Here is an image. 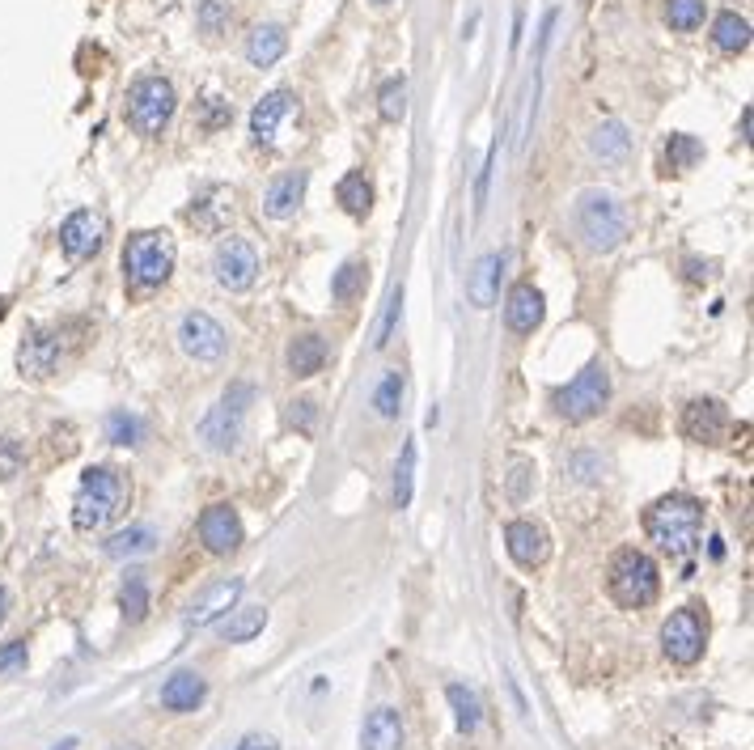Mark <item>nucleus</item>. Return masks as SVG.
Returning a JSON list of instances; mask_svg holds the SVG:
<instances>
[{
  "instance_id": "obj_1",
  "label": "nucleus",
  "mask_w": 754,
  "mask_h": 750,
  "mask_svg": "<svg viewBox=\"0 0 754 750\" xmlns=\"http://www.w3.org/2000/svg\"><path fill=\"white\" fill-rule=\"evenodd\" d=\"M128 500H132L128 475L115 467H89L81 475L77 496H73V526L81 534H98L128 509Z\"/></svg>"
},
{
  "instance_id": "obj_2",
  "label": "nucleus",
  "mask_w": 754,
  "mask_h": 750,
  "mask_svg": "<svg viewBox=\"0 0 754 750\" xmlns=\"http://www.w3.org/2000/svg\"><path fill=\"white\" fill-rule=\"evenodd\" d=\"M644 530H649V539L661 551H670V556H691L699 547V530H704V505L687 492L661 496L657 505L644 513Z\"/></svg>"
},
{
  "instance_id": "obj_3",
  "label": "nucleus",
  "mask_w": 754,
  "mask_h": 750,
  "mask_svg": "<svg viewBox=\"0 0 754 750\" xmlns=\"http://www.w3.org/2000/svg\"><path fill=\"white\" fill-rule=\"evenodd\" d=\"M174 238L166 229H145V234H132L123 246V276H128L136 289H161L174 272Z\"/></svg>"
},
{
  "instance_id": "obj_4",
  "label": "nucleus",
  "mask_w": 754,
  "mask_h": 750,
  "mask_svg": "<svg viewBox=\"0 0 754 750\" xmlns=\"http://www.w3.org/2000/svg\"><path fill=\"white\" fill-rule=\"evenodd\" d=\"M661 589V573L657 564L636 547H623L615 560H610V594L627 611H640V606H653Z\"/></svg>"
},
{
  "instance_id": "obj_5",
  "label": "nucleus",
  "mask_w": 754,
  "mask_h": 750,
  "mask_svg": "<svg viewBox=\"0 0 754 750\" xmlns=\"http://www.w3.org/2000/svg\"><path fill=\"white\" fill-rule=\"evenodd\" d=\"M606 399H610V373H606L602 361H594V365H585L568 386L555 390L551 407H555V412H560L568 424H585V420H594V416L602 412Z\"/></svg>"
},
{
  "instance_id": "obj_6",
  "label": "nucleus",
  "mask_w": 754,
  "mask_h": 750,
  "mask_svg": "<svg viewBox=\"0 0 754 750\" xmlns=\"http://www.w3.org/2000/svg\"><path fill=\"white\" fill-rule=\"evenodd\" d=\"M581 238L594 250H615L627 238V212L610 191H585L577 200Z\"/></svg>"
},
{
  "instance_id": "obj_7",
  "label": "nucleus",
  "mask_w": 754,
  "mask_h": 750,
  "mask_svg": "<svg viewBox=\"0 0 754 750\" xmlns=\"http://www.w3.org/2000/svg\"><path fill=\"white\" fill-rule=\"evenodd\" d=\"M174 85L166 77H140L128 94V119L140 136H161L174 119Z\"/></svg>"
},
{
  "instance_id": "obj_8",
  "label": "nucleus",
  "mask_w": 754,
  "mask_h": 750,
  "mask_svg": "<svg viewBox=\"0 0 754 750\" xmlns=\"http://www.w3.org/2000/svg\"><path fill=\"white\" fill-rule=\"evenodd\" d=\"M250 399H255V390H250L246 382H233L221 395V403L208 412V420L200 424V433H204V441L212 445V450H233V445H238Z\"/></svg>"
},
{
  "instance_id": "obj_9",
  "label": "nucleus",
  "mask_w": 754,
  "mask_h": 750,
  "mask_svg": "<svg viewBox=\"0 0 754 750\" xmlns=\"http://www.w3.org/2000/svg\"><path fill=\"white\" fill-rule=\"evenodd\" d=\"M704 640H708V623L695 606L674 611L666 619V628H661V649H666L674 666H695L699 657H704Z\"/></svg>"
},
{
  "instance_id": "obj_10",
  "label": "nucleus",
  "mask_w": 754,
  "mask_h": 750,
  "mask_svg": "<svg viewBox=\"0 0 754 750\" xmlns=\"http://www.w3.org/2000/svg\"><path fill=\"white\" fill-rule=\"evenodd\" d=\"M212 272H217V284L229 293H242L255 284L259 276V250L250 246L246 238H225L212 255Z\"/></svg>"
},
{
  "instance_id": "obj_11",
  "label": "nucleus",
  "mask_w": 754,
  "mask_h": 750,
  "mask_svg": "<svg viewBox=\"0 0 754 750\" xmlns=\"http://www.w3.org/2000/svg\"><path fill=\"white\" fill-rule=\"evenodd\" d=\"M178 344H183V352L195 356V361H221L229 339H225V327L212 314L191 310L183 323H178Z\"/></svg>"
},
{
  "instance_id": "obj_12",
  "label": "nucleus",
  "mask_w": 754,
  "mask_h": 750,
  "mask_svg": "<svg viewBox=\"0 0 754 750\" xmlns=\"http://www.w3.org/2000/svg\"><path fill=\"white\" fill-rule=\"evenodd\" d=\"M102 238H106V217H102V212H94V208H81V212H73V217L60 225V246H64V255L73 259V263L98 255Z\"/></svg>"
},
{
  "instance_id": "obj_13",
  "label": "nucleus",
  "mask_w": 754,
  "mask_h": 750,
  "mask_svg": "<svg viewBox=\"0 0 754 750\" xmlns=\"http://www.w3.org/2000/svg\"><path fill=\"white\" fill-rule=\"evenodd\" d=\"M64 361V339L60 331H30L22 339V348H17V369L26 373V378H51V373L60 369Z\"/></svg>"
},
{
  "instance_id": "obj_14",
  "label": "nucleus",
  "mask_w": 754,
  "mask_h": 750,
  "mask_svg": "<svg viewBox=\"0 0 754 750\" xmlns=\"http://www.w3.org/2000/svg\"><path fill=\"white\" fill-rule=\"evenodd\" d=\"M200 543L212 556H229L242 547V517L233 505H208L200 517Z\"/></svg>"
},
{
  "instance_id": "obj_15",
  "label": "nucleus",
  "mask_w": 754,
  "mask_h": 750,
  "mask_svg": "<svg viewBox=\"0 0 754 750\" xmlns=\"http://www.w3.org/2000/svg\"><path fill=\"white\" fill-rule=\"evenodd\" d=\"M682 433H687V441H699V445H721L725 433H729L725 403H716V399L687 403V412H682Z\"/></svg>"
},
{
  "instance_id": "obj_16",
  "label": "nucleus",
  "mask_w": 754,
  "mask_h": 750,
  "mask_svg": "<svg viewBox=\"0 0 754 750\" xmlns=\"http://www.w3.org/2000/svg\"><path fill=\"white\" fill-rule=\"evenodd\" d=\"M297 111V98L289 94V89H272V94H263L259 106L250 111V136H255V145L272 149L276 136H280V123L289 119Z\"/></svg>"
},
{
  "instance_id": "obj_17",
  "label": "nucleus",
  "mask_w": 754,
  "mask_h": 750,
  "mask_svg": "<svg viewBox=\"0 0 754 750\" xmlns=\"http://www.w3.org/2000/svg\"><path fill=\"white\" fill-rule=\"evenodd\" d=\"M242 598V577H229V581H217V585H208L200 598L191 602V611H187V623L191 628H208V623H217L225 619L233 606H238Z\"/></svg>"
},
{
  "instance_id": "obj_18",
  "label": "nucleus",
  "mask_w": 754,
  "mask_h": 750,
  "mask_svg": "<svg viewBox=\"0 0 754 750\" xmlns=\"http://www.w3.org/2000/svg\"><path fill=\"white\" fill-rule=\"evenodd\" d=\"M505 547H509V556L513 564H522V568H538L547 560V530L530 522V517H517V522L505 526Z\"/></svg>"
},
{
  "instance_id": "obj_19",
  "label": "nucleus",
  "mask_w": 754,
  "mask_h": 750,
  "mask_svg": "<svg viewBox=\"0 0 754 750\" xmlns=\"http://www.w3.org/2000/svg\"><path fill=\"white\" fill-rule=\"evenodd\" d=\"M543 310H547V301L534 284H513V293L505 301V323L517 335H530L538 323H543Z\"/></svg>"
},
{
  "instance_id": "obj_20",
  "label": "nucleus",
  "mask_w": 754,
  "mask_h": 750,
  "mask_svg": "<svg viewBox=\"0 0 754 750\" xmlns=\"http://www.w3.org/2000/svg\"><path fill=\"white\" fill-rule=\"evenodd\" d=\"M305 183H310V174L305 170H293V174L276 178V183L267 187V195H263V212L267 217H276V221H289L293 212L301 208V200H305Z\"/></svg>"
},
{
  "instance_id": "obj_21",
  "label": "nucleus",
  "mask_w": 754,
  "mask_h": 750,
  "mask_svg": "<svg viewBox=\"0 0 754 750\" xmlns=\"http://www.w3.org/2000/svg\"><path fill=\"white\" fill-rule=\"evenodd\" d=\"M204 695H208V683L195 670H178L166 678V687H161V708H170V712H195L204 704Z\"/></svg>"
},
{
  "instance_id": "obj_22",
  "label": "nucleus",
  "mask_w": 754,
  "mask_h": 750,
  "mask_svg": "<svg viewBox=\"0 0 754 750\" xmlns=\"http://www.w3.org/2000/svg\"><path fill=\"white\" fill-rule=\"evenodd\" d=\"M500 272H505V255H483L475 267H471V276H466V297H471V306L479 310H488L496 293H500Z\"/></svg>"
},
{
  "instance_id": "obj_23",
  "label": "nucleus",
  "mask_w": 754,
  "mask_h": 750,
  "mask_svg": "<svg viewBox=\"0 0 754 750\" xmlns=\"http://www.w3.org/2000/svg\"><path fill=\"white\" fill-rule=\"evenodd\" d=\"M365 750H403V721L394 708H373L361 729Z\"/></svg>"
},
{
  "instance_id": "obj_24",
  "label": "nucleus",
  "mask_w": 754,
  "mask_h": 750,
  "mask_svg": "<svg viewBox=\"0 0 754 750\" xmlns=\"http://www.w3.org/2000/svg\"><path fill=\"white\" fill-rule=\"evenodd\" d=\"M284 51H289V34H284V26L267 22V26H255L246 39V60L255 68H272Z\"/></svg>"
},
{
  "instance_id": "obj_25",
  "label": "nucleus",
  "mask_w": 754,
  "mask_h": 750,
  "mask_svg": "<svg viewBox=\"0 0 754 750\" xmlns=\"http://www.w3.org/2000/svg\"><path fill=\"white\" fill-rule=\"evenodd\" d=\"M229 212H233V195H229L225 187H208V191L200 195V200L191 204L187 217H191L195 229H208V234H217V229L225 225Z\"/></svg>"
},
{
  "instance_id": "obj_26",
  "label": "nucleus",
  "mask_w": 754,
  "mask_h": 750,
  "mask_svg": "<svg viewBox=\"0 0 754 750\" xmlns=\"http://www.w3.org/2000/svg\"><path fill=\"white\" fill-rule=\"evenodd\" d=\"M335 200L344 204V212L348 217H369L373 212V183L365 178V170H352V174H344L339 178V187H335Z\"/></svg>"
},
{
  "instance_id": "obj_27",
  "label": "nucleus",
  "mask_w": 754,
  "mask_h": 750,
  "mask_svg": "<svg viewBox=\"0 0 754 750\" xmlns=\"http://www.w3.org/2000/svg\"><path fill=\"white\" fill-rule=\"evenodd\" d=\"M263 628H267V611H263V606H238V611L225 615L221 636H225V645H246V640H255Z\"/></svg>"
},
{
  "instance_id": "obj_28",
  "label": "nucleus",
  "mask_w": 754,
  "mask_h": 750,
  "mask_svg": "<svg viewBox=\"0 0 754 750\" xmlns=\"http://www.w3.org/2000/svg\"><path fill=\"white\" fill-rule=\"evenodd\" d=\"M589 149H594V157H602V162H619V157H627V149H632V136H627L619 119H602L598 128L589 132Z\"/></svg>"
},
{
  "instance_id": "obj_29",
  "label": "nucleus",
  "mask_w": 754,
  "mask_h": 750,
  "mask_svg": "<svg viewBox=\"0 0 754 750\" xmlns=\"http://www.w3.org/2000/svg\"><path fill=\"white\" fill-rule=\"evenodd\" d=\"M445 700H450L454 721H458L462 734H475L479 721H483V700H479V691L466 687V683H450V687H445Z\"/></svg>"
},
{
  "instance_id": "obj_30",
  "label": "nucleus",
  "mask_w": 754,
  "mask_h": 750,
  "mask_svg": "<svg viewBox=\"0 0 754 750\" xmlns=\"http://www.w3.org/2000/svg\"><path fill=\"white\" fill-rule=\"evenodd\" d=\"M157 543V530L153 526H128L106 539V556L111 560H128V556H149Z\"/></svg>"
},
{
  "instance_id": "obj_31",
  "label": "nucleus",
  "mask_w": 754,
  "mask_h": 750,
  "mask_svg": "<svg viewBox=\"0 0 754 750\" xmlns=\"http://www.w3.org/2000/svg\"><path fill=\"white\" fill-rule=\"evenodd\" d=\"M712 43L721 47V51H729V56H738V51L750 47V22H746L742 13L725 9V13L712 22Z\"/></svg>"
},
{
  "instance_id": "obj_32",
  "label": "nucleus",
  "mask_w": 754,
  "mask_h": 750,
  "mask_svg": "<svg viewBox=\"0 0 754 750\" xmlns=\"http://www.w3.org/2000/svg\"><path fill=\"white\" fill-rule=\"evenodd\" d=\"M327 361V344H322V335H297L289 344V369L297 378H314Z\"/></svg>"
},
{
  "instance_id": "obj_33",
  "label": "nucleus",
  "mask_w": 754,
  "mask_h": 750,
  "mask_svg": "<svg viewBox=\"0 0 754 750\" xmlns=\"http://www.w3.org/2000/svg\"><path fill=\"white\" fill-rule=\"evenodd\" d=\"M699 162H704V145H699L695 136L674 132V136L666 140V174H687V170H695Z\"/></svg>"
},
{
  "instance_id": "obj_34",
  "label": "nucleus",
  "mask_w": 754,
  "mask_h": 750,
  "mask_svg": "<svg viewBox=\"0 0 754 750\" xmlns=\"http://www.w3.org/2000/svg\"><path fill=\"white\" fill-rule=\"evenodd\" d=\"M403 395H407V378L399 369H390L382 382H377V390H373V407H377V416L382 420H399V412H403Z\"/></svg>"
},
{
  "instance_id": "obj_35",
  "label": "nucleus",
  "mask_w": 754,
  "mask_h": 750,
  "mask_svg": "<svg viewBox=\"0 0 754 750\" xmlns=\"http://www.w3.org/2000/svg\"><path fill=\"white\" fill-rule=\"evenodd\" d=\"M365 276H369V267L361 259H348L331 280V297L339 301V306H348V301H356L365 293Z\"/></svg>"
},
{
  "instance_id": "obj_36",
  "label": "nucleus",
  "mask_w": 754,
  "mask_h": 750,
  "mask_svg": "<svg viewBox=\"0 0 754 750\" xmlns=\"http://www.w3.org/2000/svg\"><path fill=\"white\" fill-rule=\"evenodd\" d=\"M119 606H123V619H132V623H140L149 615V581H145V573H128V581H123V589H119Z\"/></svg>"
},
{
  "instance_id": "obj_37",
  "label": "nucleus",
  "mask_w": 754,
  "mask_h": 750,
  "mask_svg": "<svg viewBox=\"0 0 754 750\" xmlns=\"http://www.w3.org/2000/svg\"><path fill=\"white\" fill-rule=\"evenodd\" d=\"M704 13H708V0H666V22L670 30L691 34L704 26Z\"/></svg>"
},
{
  "instance_id": "obj_38",
  "label": "nucleus",
  "mask_w": 754,
  "mask_h": 750,
  "mask_svg": "<svg viewBox=\"0 0 754 750\" xmlns=\"http://www.w3.org/2000/svg\"><path fill=\"white\" fill-rule=\"evenodd\" d=\"M411 488H416V441L403 445V458L394 467V509L411 505Z\"/></svg>"
},
{
  "instance_id": "obj_39",
  "label": "nucleus",
  "mask_w": 754,
  "mask_h": 750,
  "mask_svg": "<svg viewBox=\"0 0 754 750\" xmlns=\"http://www.w3.org/2000/svg\"><path fill=\"white\" fill-rule=\"evenodd\" d=\"M377 111H382L386 123H399L407 115V81L403 77H390L382 89H377Z\"/></svg>"
},
{
  "instance_id": "obj_40",
  "label": "nucleus",
  "mask_w": 754,
  "mask_h": 750,
  "mask_svg": "<svg viewBox=\"0 0 754 750\" xmlns=\"http://www.w3.org/2000/svg\"><path fill=\"white\" fill-rule=\"evenodd\" d=\"M106 437L115 445H140L145 441V420L132 416V412H111L106 416Z\"/></svg>"
},
{
  "instance_id": "obj_41",
  "label": "nucleus",
  "mask_w": 754,
  "mask_h": 750,
  "mask_svg": "<svg viewBox=\"0 0 754 750\" xmlns=\"http://www.w3.org/2000/svg\"><path fill=\"white\" fill-rule=\"evenodd\" d=\"M399 310H403V284H399V289H394V293H390V301H386L382 327H377V339H373V344H377V348H386V344H390V335H394V323H399Z\"/></svg>"
},
{
  "instance_id": "obj_42",
  "label": "nucleus",
  "mask_w": 754,
  "mask_h": 750,
  "mask_svg": "<svg viewBox=\"0 0 754 750\" xmlns=\"http://www.w3.org/2000/svg\"><path fill=\"white\" fill-rule=\"evenodd\" d=\"M530 471H534V462L513 458V475H509V496H513V500H526V479H530Z\"/></svg>"
},
{
  "instance_id": "obj_43",
  "label": "nucleus",
  "mask_w": 754,
  "mask_h": 750,
  "mask_svg": "<svg viewBox=\"0 0 754 750\" xmlns=\"http://www.w3.org/2000/svg\"><path fill=\"white\" fill-rule=\"evenodd\" d=\"M229 102L221 98H204V128H221V123H229Z\"/></svg>"
},
{
  "instance_id": "obj_44",
  "label": "nucleus",
  "mask_w": 754,
  "mask_h": 750,
  "mask_svg": "<svg viewBox=\"0 0 754 750\" xmlns=\"http://www.w3.org/2000/svg\"><path fill=\"white\" fill-rule=\"evenodd\" d=\"M492 170H496V149L488 153V162H483V174H479V187H475V208L483 212V204H488V187H492Z\"/></svg>"
},
{
  "instance_id": "obj_45",
  "label": "nucleus",
  "mask_w": 754,
  "mask_h": 750,
  "mask_svg": "<svg viewBox=\"0 0 754 750\" xmlns=\"http://www.w3.org/2000/svg\"><path fill=\"white\" fill-rule=\"evenodd\" d=\"M17 666H26V645H22V640H13V645L0 649V674L17 670Z\"/></svg>"
},
{
  "instance_id": "obj_46",
  "label": "nucleus",
  "mask_w": 754,
  "mask_h": 750,
  "mask_svg": "<svg viewBox=\"0 0 754 750\" xmlns=\"http://www.w3.org/2000/svg\"><path fill=\"white\" fill-rule=\"evenodd\" d=\"M293 424L301 428V433H310V428H314V403L310 399H297L293 403Z\"/></svg>"
},
{
  "instance_id": "obj_47",
  "label": "nucleus",
  "mask_w": 754,
  "mask_h": 750,
  "mask_svg": "<svg viewBox=\"0 0 754 750\" xmlns=\"http://www.w3.org/2000/svg\"><path fill=\"white\" fill-rule=\"evenodd\" d=\"M712 267H716V263H708V259H687V280H695V284H699V280H708V276H712Z\"/></svg>"
},
{
  "instance_id": "obj_48",
  "label": "nucleus",
  "mask_w": 754,
  "mask_h": 750,
  "mask_svg": "<svg viewBox=\"0 0 754 750\" xmlns=\"http://www.w3.org/2000/svg\"><path fill=\"white\" fill-rule=\"evenodd\" d=\"M238 750H280V746H276V738H267V734H246Z\"/></svg>"
},
{
  "instance_id": "obj_49",
  "label": "nucleus",
  "mask_w": 754,
  "mask_h": 750,
  "mask_svg": "<svg viewBox=\"0 0 754 750\" xmlns=\"http://www.w3.org/2000/svg\"><path fill=\"white\" fill-rule=\"evenodd\" d=\"M204 26H208V34H217V26H221V5L217 0H208L204 5Z\"/></svg>"
},
{
  "instance_id": "obj_50",
  "label": "nucleus",
  "mask_w": 754,
  "mask_h": 750,
  "mask_svg": "<svg viewBox=\"0 0 754 750\" xmlns=\"http://www.w3.org/2000/svg\"><path fill=\"white\" fill-rule=\"evenodd\" d=\"M5 615H9V594H5V585H0V623H5Z\"/></svg>"
},
{
  "instance_id": "obj_51",
  "label": "nucleus",
  "mask_w": 754,
  "mask_h": 750,
  "mask_svg": "<svg viewBox=\"0 0 754 750\" xmlns=\"http://www.w3.org/2000/svg\"><path fill=\"white\" fill-rule=\"evenodd\" d=\"M51 750H77V738H60V742L51 746Z\"/></svg>"
},
{
  "instance_id": "obj_52",
  "label": "nucleus",
  "mask_w": 754,
  "mask_h": 750,
  "mask_svg": "<svg viewBox=\"0 0 754 750\" xmlns=\"http://www.w3.org/2000/svg\"><path fill=\"white\" fill-rule=\"evenodd\" d=\"M5 310H9V301H5V297H0V318H5Z\"/></svg>"
},
{
  "instance_id": "obj_53",
  "label": "nucleus",
  "mask_w": 754,
  "mask_h": 750,
  "mask_svg": "<svg viewBox=\"0 0 754 750\" xmlns=\"http://www.w3.org/2000/svg\"><path fill=\"white\" fill-rule=\"evenodd\" d=\"M373 5H390V0H373Z\"/></svg>"
}]
</instances>
